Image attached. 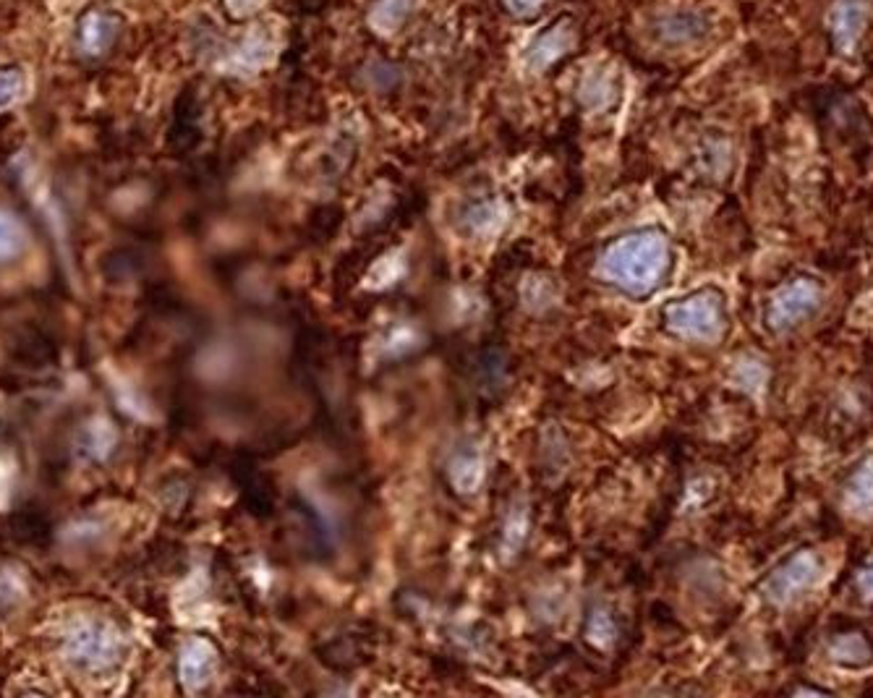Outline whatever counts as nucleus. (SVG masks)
<instances>
[{
	"label": "nucleus",
	"mask_w": 873,
	"mask_h": 698,
	"mask_svg": "<svg viewBox=\"0 0 873 698\" xmlns=\"http://www.w3.org/2000/svg\"><path fill=\"white\" fill-rule=\"evenodd\" d=\"M118 19L111 17L105 11H90L79 21L76 29V48L79 53L86 58H97L111 50V45L118 38Z\"/></svg>",
	"instance_id": "10"
},
{
	"label": "nucleus",
	"mask_w": 873,
	"mask_h": 698,
	"mask_svg": "<svg viewBox=\"0 0 873 698\" xmlns=\"http://www.w3.org/2000/svg\"><path fill=\"white\" fill-rule=\"evenodd\" d=\"M267 0H222V6H226L228 17L241 21V19H249L254 17L257 11L264 9Z\"/></svg>",
	"instance_id": "19"
},
{
	"label": "nucleus",
	"mask_w": 873,
	"mask_h": 698,
	"mask_svg": "<svg viewBox=\"0 0 873 698\" xmlns=\"http://www.w3.org/2000/svg\"><path fill=\"white\" fill-rule=\"evenodd\" d=\"M842 508L855 518L873 515V456L863 458L842 487Z\"/></svg>",
	"instance_id": "11"
},
{
	"label": "nucleus",
	"mask_w": 873,
	"mask_h": 698,
	"mask_svg": "<svg viewBox=\"0 0 873 698\" xmlns=\"http://www.w3.org/2000/svg\"><path fill=\"white\" fill-rule=\"evenodd\" d=\"M280 42L278 34L267 27H257L233 48V53L228 58V69L236 74H257L270 66L278 58Z\"/></svg>",
	"instance_id": "7"
},
{
	"label": "nucleus",
	"mask_w": 873,
	"mask_h": 698,
	"mask_svg": "<svg viewBox=\"0 0 873 698\" xmlns=\"http://www.w3.org/2000/svg\"><path fill=\"white\" fill-rule=\"evenodd\" d=\"M821 301H824V291H821L817 280H788L782 288H777V293L769 301L767 325L769 330H775V333H784V330L796 327L811 314H817Z\"/></svg>",
	"instance_id": "3"
},
{
	"label": "nucleus",
	"mask_w": 873,
	"mask_h": 698,
	"mask_svg": "<svg viewBox=\"0 0 873 698\" xmlns=\"http://www.w3.org/2000/svg\"><path fill=\"white\" fill-rule=\"evenodd\" d=\"M502 3H505V9H508L510 13H516V17H529V13L537 11L544 0H502Z\"/></svg>",
	"instance_id": "20"
},
{
	"label": "nucleus",
	"mask_w": 873,
	"mask_h": 698,
	"mask_svg": "<svg viewBox=\"0 0 873 698\" xmlns=\"http://www.w3.org/2000/svg\"><path fill=\"white\" fill-rule=\"evenodd\" d=\"M821 575H824L821 558L817 552L803 550L771 571L767 584H763V596H767L771 604H788L798 600L800 594H806L811 586H817Z\"/></svg>",
	"instance_id": "5"
},
{
	"label": "nucleus",
	"mask_w": 873,
	"mask_h": 698,
	"mask_svg": "<svg viewBox=\"0 0 873 698\" xmlns=\"http://www.w3.org/2000/svg\"><path fill=\"white\" fill-rule=\"evenodd\" d=\"M115 445V429L111 421L95 419L84 429V450L95 460H105Z\"/></svg>",
	"instance_id": "17"
},
{
	"label": "nucleus",
	"mask_w": 873,
	"mask_h": 698,
	"mask_svg": "<svg viewBox=\"0 0 873 698\" xmlns=\"http://www.w3.org/2000/svg\"><path fill=\"white\" fill-rule=\"evenodd\" d=\"M416 0H377L370 11V27L380 34H395L406 24Z\"/></svg>",
	"instance_id": "14"
},
{
	"label": "nucleus",
	"mask_w": 873,
	"mask_h": 698,
	"mask_svg": "<svg viewBox=\"0 0 873 698\" xmlns=\"http://www.w3.org/2000/svg\"><path fill=\"white\" fill-rule=\"evenodd\" d=\"M865 27H869V6L863 0H836L829 13V32L836 50L850 53L861 42Z\"/></svg>",
	"instance_id": "8"
},
{
	"label": "nucleus",
	"mask_w": 873,
	"mask_h": 698,
	"mask_svg": "<svg viewBox=\"0 0 873 698\" xmlns=\"http://www.w3.org/2000/svg\"><path fill=\"white\" fill-rule=\"evenodd\" d=\"M709 19L696 9H673L654 19L652 34L659 45L685 48L709 38Z\"/></svg>",
	"instance_id": "6"
},
{
	"label": "nucleus",
	"mask_w": 873,
	"mask_h": 698,
	"mask_svg": "<svg viewBox=\"0 0 873 698\" xmlns=\"http://www.w3.org/2000/svg\"><path fill=\"white\" fill-rule=\"evenodd\" d=\"M667 262L669 251L665 239L652 233L620 243L610 254V270L620 278V283L633 288H654L665 275Z\"/></svg>",
	"instance_id": "2"
},
{
	"label": "nucleus",
	"mask_w": 873,
	"mask_h": 698,
	"mask_svg": "<svg viewBox=\"0 0 873 698\" xmlns=\"http://www.w3.org/2000/svg\"><path fill=\"white\" fill-rule=\"evenodd\" d=\"M575 48V29L570 21H558V24L541 32L537 40L526 48V63L531 71H547L568 55Z\"/></svg>",
	"instance_id": "9"
},
{
	"label": "nucleus",
	"mask_w": 873,
	"mask_h": 698,
	"mask_svg": "<svg viewBox=\"0 0 873 698\" xmlns=\"http://www.w3.org/2000/svg\"><path fill=\"white\" fill-rule=\"evenodd\" d=\"M27 243V230L11 212L0 210V262H9L21 254Z\"/></svg>",
	"instance_id": "16"
},
{
	"label": "nucleus",
	"mask_w": 873,
	"mask_h": 698,
	"mask_svg": "<svg viewBox=\"0 0 873 698\" xmlns=\"http://www.w3.org/2000/svg\"><path fill=\"white\" fill-rule=\"evenodd\" d=\"M858 588H861L865 600H873V560L863 567L861 575H858Z\"/></svg>",
	"instance_id": "21"
},
{
	"label": "nucleus",
	"mask_w": 873,
	"mask_h": 698,
	"mask_svg": "<svg viewBox=\"0 0 873 698\" xmlns=\"http://www.w3.org/2000/svg\"><path fill=\"white\" fill-rule=\"evenodd\" d=\"M829 657L848 670H863L873 661V644L863 633H842L829 646Z\"/></svg>",
	"instance_id": "12"
},
{
	"label": "nucleus",
	"mask_w": 873,
	"mask_h": 698,
	"mask_svg": "<svg viewBox=\"0 0 873 698\" xmlns=\"http://www.w3.org/2000/svg\"><path fill=\"white\" fill-rule=\"evenodd\" d=\"M581 84V100L589 107H607L617 97V86L604 71H591Z\"/></svg>",
	"instance_id": "15"
},
{
	"label": "nucleus",
	"mask_w": 873,
	"mask_h": 698,
	"mask_svg": "<svg viewBox=\"0 0 873 698\" xmlns=\"http://www.w3.org/2000/svg\"><path fill=\"white\" fill-rule=\"evenodd\" d=\"M27 79L19 69H0V111H9L24 97Z\"/></svg>",
	"instance_id": "18"
},
{
	"label": "nucleus",
	"mask_w": 873,
	"mask_h": 698,
	"mask_svg": "<svg viewBox=\"0 0 873 698\" xmlns=\"http://www.w3.org/2000/svg\"><path fill=\"white\" fill-rule=\"evenodd\" d=\"M126 644L121 631L107 621L82 617L63 633V657L82 675H107L118 670L124 661Z\"/></svg>",
	"instance_id": "1"
},
{
	"label": "nucleus",
	"mask_w": 873,
	"mask_h": 698,
	"mask_svg": "<svg viewBox=\"0 0 873 698\" xmlns=\"http://www.w3.org/2000/svg\"><path fill=\"white\" fill-rule=\"evenodd\" d=\"M215 665V654L209 649V644L205 642H189V646L184 649V657H180V678L189 688L205 686L212 675Z\"/></svg>",
	"instance_id": "13"
},
{
	"label": "nucleus",
	"mask_w": 873,
	"mask_h": 698,
	"mask_svg": "<svg viewBox=\"0 0 873 698\" xmlns=\"http://www.w3.org/2000/svg\"><path fill=\"white\" fill-rule=\"evenodd\" d=\"M665 316L677 335L696 337V341H714L725 330V304L709 291L669 306Z\"/></svg>",
	"instance_id": "4"
}]
</instances>
